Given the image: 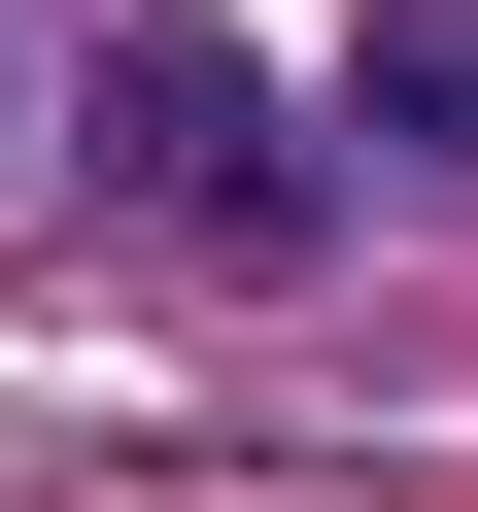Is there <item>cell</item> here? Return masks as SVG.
Listing matches in <instances>:
<instances>
[{
  "instance_id": "2",
  "label": "cell",
  "mask_w": 478,
  "mask_h": 512,
  "mask_svg": "<svg viewBox=\"0 0 478 512\" xmlns=\"http://www.w3.org/2000/svg\"><path fill=\"white\" fill-rule=\"evenodd\" d=\"M376 137H410V171H478V35H376Z\"/></svg>"
},
{
  "instance_id": "3",
  "label": "cell",
  "mask_w": 478,
  "mask_h": 512,
  "mask_svg": "<svg viewBox=\"0 0 478 512\" xmlns=\"http://www.w3.org/2000/svg\"><path fill=\"white\" fill-rule=\"evenodd\" d=\"M0 137H35V69H0Z\"/></svg>"
},
{
  "instance_id": "1",
  "label": "cell",
  "mask_w": 478,
  "mask_h": 512,
  "mask_svg": "<svg viewBox=\"0 0 478 512\" xmlns=\"http://www.w3.org/2000/svg\"><path fill=\"white\" fill-rule=\"evenodd\" d=\"M103 205H171L205 274H274V239H308L342 171H308V103L239 69V35H103Z\"/></svg>"
}]
</instances>
